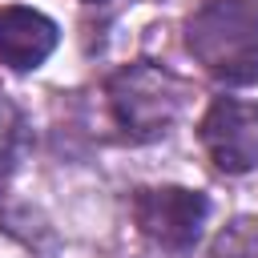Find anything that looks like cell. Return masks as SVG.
Here are the masks:
<instances>
[{
  "label": "cell",
  "mask_w": 258,
  "mask_h": 258,
  "mask_svg": "<svg viewBox=\"0 0 258 258\" xmlns=\"http://www.w3.org/2000/svg\"><path fill=\"white\" fill-rule=\"evenodd\" d=\"M185 48L222 85L258 81V0H210L185 24Z\"/></svg>",
  "instance_id": "cell-1"
},
{
  "label": "cell",
  "mask_w": 258,
  "mask_h": 258,
  "mask_svg": "<svg viewBox=\"0 0 258 258\" xmlns=\"http://www.w3.org/2000/svg\"><path fill=\"white\" fill-rule=\"evenodd\" d=\"M105 93H109L113 121L129 141H157L177 121L189 89L169 69H161L153 60H137V64L117 69L109 77Z\"/></svg>",
  "instance_id": "cell-2"
},
{
  "label": "cell",
  "mask_w": 258,
  "mask_h": 258,
  "mask_svg": "<svg viewBox=\"0 0 258 258\" xmlns=\"http://www.w3.org/2000/svg\"><path fill=\"white\" fill-rule=\"evenodd\" d=\"M210 218V202L198 189L181 185H149L133 194V222L141 234L165 250H189L202 238V226Z\"/></svg>",
  "instance_id": "cell-3"
},
{
  "label": "cell",
  "mask_w": 258,
  "mask_h": 258,
  "mask_svg": "<svg viewBox=\"0 0 258 258\" xmlns=\"http://www.w3.org/2000/svg\"><path fill=\"white\" fill-rule=\"evenodd\" d=\"M202 145L222 173H250L258 165V105L214 97L202 117Z\"/></svg>",
  "instance_id": "cell-4"
},
{
  "label": "cell",
  "mask_w": 258,
  "mask_h": 258,
  "mask_svg": "<svg viewBox=\"0 0 258 258\" xmlns=\"http://www.w3.org/2000/svg\"><path fill=\"white\" fill-rule=\"evenodd\" d=\"M52 48H56V24L44 12L24 8V4L0 8V64L28 73L44 64Z\"/></svg>",
  "instance_id": "cell-5"
},
{
  "label": "cell",
  "mask_w": 258,
  "mask_h": 258,
  "mask_svg": "<svg viewBox=\"0 0 258 258\" xmlns=\"http://www.w3.org/2000/svg\"><path fill=\"white\" fill-rule=\"evenodd\" d=\"M28 149V125H24V113L0 97V173L16 169L20 157Z\"/></svg>",
  "instance_id": "cell-6"
},
{
  "label": "cell",
  "mask_w": 258,
  "mask_h": 258,
  "mask_svg": "<svg viewBox=\"0 0 258 258\" xmlns=\"http://www.w3.org/2000/svg\"><path fill=\"white\" fill-rule=\"evenodd\" d=\"M89 4H101V0H89Z\"/></svg>",
  "instance_id": "cell-7"
}]
</instances>
